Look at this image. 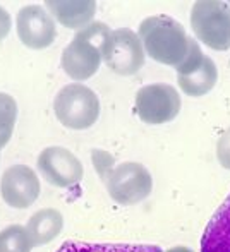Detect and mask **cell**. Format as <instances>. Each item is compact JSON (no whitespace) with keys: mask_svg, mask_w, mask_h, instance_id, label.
I'll return each mask as SVG.
<instances>
[{"mask_svg":"<svg viewBox=\"0 0 230 252\" xmlns=\"http://www.w3.org/2000/svg\"><path fill=\"white\" fill-rule=\"evenodd\" d=\"M143 48L148 55L164 65L177 67L189 53L191 38L184 26L168 16H151L137 30Z\"/></svg>","mask_w":230,"mask_h":252,"instance_id":"obj_1","label":"cell"},{"mask_svg":"<svg viewBox=\"0 0 230 252\" xmlns=\"http://www.w3.org/2000/svg\"><path fill=\"white\" fill-rule=\"evenodd\" d=\"M112 30L105 23H91L83 28L64 48L62 69L70 79L86 81L93 77L103 60V48Z\"/></svg>","mask_w":230,"mask_h":252,"instance_id":"obj_2","label":"cell"},{"mask_svg":"<svg viewBox=\"0 0 230 252\" xmlns=\"http://www.w3.org/2000/svg\"><path fill=\"white\" fill-rule=\"evenodd\" d=\"M191 28L211 50H230V7L218 0H199L191 9Z\"/></svg>","mask_w":230,"mask_h":252,"instance_id":"obj_3","label":"cell"},{"mask_svg":"<svg viewBox=\"0 0 230 252\" xmlns=\"http://www.w3.org/2000/svg\"><path fill=\"white\" fill-rule=\"evenodd\" d=\"M54 110L59 122L67 129L84 130L100 117V100L84 84H67L57 93Z\"/></svg>","mask_w":230,"mask_h":252,"instance_id":"obj_4","label":"cell"},{"mask_svg":"<svg viewBox=\"0 0 230 252\" xmlns=\"http://www.w3.org/2000/svg\"><path fill=\"white\" fill-rule=\"evenodd\" d=\"M101 179L115 202L132 206L144 201L153 190V177L144 165L136 161H124L112 166Z\"/></svg>","mask_w":230,"mask_h":252,"instance_id":"obj_5","label":"cell"},{"mask_svg":"<svg viewBox=\"0 0 230 252\" xmlns=\"http://www.w3.org/2000/svg\"><path fill=\"white\" fill-rule=\"evenodd\" d=\"M179 88L187 96H204L215 88L218 81L217 63L204 55L196 40L191 38L189 53L175 67Z\"/></svg>","mask_w":230,"mask_h":252,"instance_id":"obj_6","label":"cell"},{"mask_svg":"<svg viewBox=\"0 0 230 252\" xmlns=\"http://www.w3.org/2000/svg\"><path fill=\"white\" fill-rule=\"evenodd\" d=\"M180 94L170 84L155 83L143 86L136 93L134 108L144 124L160 126L172 122L180 112Z\"/></svg>","mask_w":230,"mask_h":252,"instance_id":"obj_7","label":"cell"},{"mask_svg":"<svg viewBox=\"0 0 230 252\" xmlns=\"http://www.w3.org/2000/svg\"><path fill=\"white\" fill-rule=\"evenodd\" d=\"M103 62L119 76H134L144 65V48L137 33L120 28L110 33L103 48Z\"/></svg>","mask_w":230,"mask_h":252,"instance_id":"obj_8","label":"cell"},{"mask_svg":"<svg viewBox=\"0 0 230 252\" xmlns=\"http://www.w3.org/2000/svg\"><path fill=\"white\" fill-rule=\"evenodd\" d=\"M38 170L50 186L67 189L81 182L84 175L83 163L72 151L60 146L47 148L38 156Z\"/></svg>","mask_w":230,"mask_h":252,"instance_id":"obj_9","label":"cell"},{"mask_svg":"<svg viewBox=\"0 0 230 252\" xmlns=\"http://www.w3.org/2000/svg\"><path fill=\"white\" fill-rule=\"evenodd\" d=\"M17 36L24 47L43 50L57 36L55 21L40 5H26L17 12Z\"/></svg>","mask_w":230,"mask_h":252,"instance_id":"obj_10","label":"cell"},{"mask_svg":"<svg viewBox=\"0 0 230 252\" xmlns=\"http://www.w3.org/2000/svg\"><path fill=\"white\" fill-rule=\"evenodd\" d=\"M0 192L10 208L26 209L40 196V180L33 168L26 165H14L3 172Z\"/></svg>","mask_w":230,"mask_h":252,"instance_id":"obj_11","label":"cell"},{"mask_svg":"<svg viewBox=\"0 0 230 252\" xmlns=\"http://www.w3.org/2000/svg\"><path fill=\"white\" fill-rule=\"evenodd\" d=\"M45 5L62 26L70 30L90 26L97 12V2L93 0H48Z\"/></svg>","mask_w":230,"mask_h":252,"instance_id":"obj_12","label":"cell"},{"mask_svg":"<svg viewBox=\"0 0 230 252\" xmlns=\"http://www.w3.org/2000/svg\"><path fill=\"white\" fill-rule=\"evenodd\" d=\"M201 252H230V194L204 228Z\"/></svg>","mask_w":230,"mask_h":252,"instance_id":"obj_13","label":"cell"},{"mask_svg":"<svg viewBox=\"0 0 230 252\" xmlns=\"http://www.w3.org/2000/svg\"><path fill=\"white\" fill-rule=\"evenodd\" d=\"M64 228V216L62 213L54 208L40 209L30 220H28L26 232L31 239L33 247L45 246L57 239Z\"/></svg>","mask_w":230,"mask_h":252,"instance_id":"obj_14","label":"cell"},{"mask_svg":"<svg viewBox=\"0 0 230 252\" xmlns=\"http://www.w3.org/2000/svg\"><path fill=\"white\" fill-rule=\"evenodd\" d=\"M57 252H164L158 246L150 244H97L83 240H67Z\"/></svg>","mask_w":230,"mask_h":252,"instance_id":"obj_15","label":"cell"},{"mask_svg":"<svg viewBox=\"0 0 230 252\" xmlns=\"http://www.w3.org/2000/svg\"><path fill=\"white\" fill-rule=\"evenodd\" d=\"M31 239L26 228L10 225L0 232V252H31Z\"/></svg>","mask_w":230,"mask_h":252,"instance_id":"obj_16","label":"cell"},{"mask_svg":"<svg viewBox=\"0 0 230 252\" xmlns=\"http://www.w3.org/2000/svg\"><path fill=\"white\" fill-rule=\"evenodd\" d=\"M17 119V103L10 94L0 93V148H5L14 132Z\"/></svg>","mask_w":230,"mask_h":252,"instance_id":"obj_17","label":"cell"},{"mask_svg":"<svg viewBox=\"0 0 230 252\" xmlns=\"http://www.w3.org/2000/svg\"><path fill=\"white\" fill-rule=\"evenodd\" d=\"M217 158L218 163L225 170H230V127L225 129V132L220 136L217 143Z\"/></svg>","mask_w":230,"mask_h":252,"instance_id":"obj_18","label":"cell"},{"mask_svg":"<svg viewBox=\"0 0 230 252\" xmlns=\"http://www.w3.org/2000/svg\"><path fill=\"white\" fill-rule=\"evenodd\" d=\"M10 31V16L3 7H0V41L9 34Z\"/></svg>","mask_w":230,"mask_h":252,"instance_id":"obj_19","label":"cell"},{"mask_svg":"<svg viewBox=\"0 0 230 252\" xmlns=\"http://www.w3.org/2000/svg\"><path fill=\"white\" fill-rule=\"evenodd\" d=\"M165 252H194V251L187 249V247H172V249H168Z\"/></svg>","mask_w":230,"mask_h":252,"instance_id":"obj_20","label":"cell"},{"mask_svg":"<svg viewBox=\"0 0 230 252\" xmlns=\"http://www.w3.org/2000/svg\"><path fill=\"white\" fill-rule=\"evenodd\" d=\"M0 150H2V148H0Z\"/></svg>","mask_w":230,"mask_h":252,"instance_id":"obj_21","label":"cell"}]
</instances>
